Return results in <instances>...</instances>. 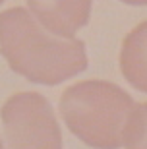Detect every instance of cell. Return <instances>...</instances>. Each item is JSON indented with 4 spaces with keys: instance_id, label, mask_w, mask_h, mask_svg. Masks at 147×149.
<instances>
[{
    "instance_id": "6da1fadb",
    "label": "cell",
    "mask_w": 147,
    "mask_h": 149,
    "mask_svg": "<svg viewBox=\"0 0 147 149\" xmlns=\"http://www.w3.org/2000/svg\"><path fill=\"white\" fill-rule=\"evenodd\" d=\"M0 54L16 74L41 85H58L87 68L83 41L52 35L20 6L0 12Z\"/></svg>"
},
{
    "instance_id": "7a4b0ae2",
    "label": "cell",
    "mask_w": 147,
    "mask_h": 149,
    "mask_svg": "<svg viewBox=\"0 0 147 149\" xmlns=\"http://www.w3.org/2000/svg\"><path fill=\"white\" fill-rule=\"evenodd\" d=\"M134 99L116 83L77 81L60 97V116L76 138L95 149L122 147V130Z\"/></svg>"
},
{
    "instance_id": "3957f363",
    "label": "cell",
    "mask_w": 147,
    "mask_h": 149,
    "mask_svg": "<svg viewBox=\"0 0 147 149\" xmlns=\"http://www.w3.org/2000/svg\"><path fill=\"white\" fill-rule=\"evenodd\" d=\"M0 116L6 149H62V132L45 95L35 91L12 95Z\"/></svg>"
},
{
    "instance_id": "277c9868",
    "label": "cell",
    "mask_w": 147,
    "mask_h": 149,
    "mask_svg": "<svg viewBox=\"0 0 147 149\" xmlns=\"http://www.w3.org/2000/svg\"><path fill=\"white\" fill-rule=\"evenodd\" d=\"M33 17L58 37H74L85 27L93 0H25Z\"/></svg>"
},
{
    "instance_id": "5b68a950",
    "label": "cell",
    "mask_w": 147,
    "mask_h": 149,
    "mask_svg": "<svg viewBox=\"0 0 147 149\" xmlns=\"http://www.w3.org/2000/svg\"><path fill=\"white\" fill-rule=\"evenodd\" d=\"M120 70L132 87L147 93V22L132 29L120 49Z\"/></svg>"
},
{
    "instance_id": "8992f818",
    "label": "cell",
    "mask_w": 147,
    "mask_h": 149,
    "mask_svg": "<svg viewBox=\"0 0 147 149\" xmlns=\"http://www.w3.org/2000/svg\"><path fill=\"white\" fill-rule=\"evenodd\" d=\"M122 145L126 149H147V101L134 103L122 130Z\"/></svg>"
},
{
    "instance_id": "52a82bcc",
    "label": "cell",
    "mask_w": 147,
    "mask_h": 149,
    "mask_svg": "<svg viewBox=\"0 0 147 149\" xmlns=\"http://www.w3.org/2000/svg\"><path fill=\"white\" fill-rule=\"evenodd\" d=\"M122 2H126L130 6H147V0H122Z\"/></svg>"
},
{
    "instance_id": "ba28073f",
    "label": "cell",
    "mask_w": 147,
    "mask_h": 149,
    "mask_svg": "<svg viewBox=\"0 0 147 149\" xmlns=\"http://www.w3.org/2000/svg\"><path fill=\"white\" fill-rule=\"evenodd\" d=\"M0 149H4V143H2V139H0Z\"/></svg>"
},
{
    "instance_id": "9c48e42d",
    "label": "cell",
    "mask_w": 147,
    "mask_h": 149,
    "mask_svg": "<svg viewBox=\"0 0 147 149\" xmlns=\"http://www.w3.org/2000/svg\"><path fill=\"white\" fill-rule=\"evenodd\" d=\"M2 2H4V0H0V4H2Z\"/></svg>"
}]
</instances>
